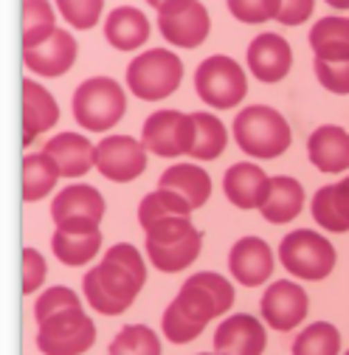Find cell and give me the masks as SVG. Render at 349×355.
<instances>
[{
	"label": "cell",
	"instance_id": "6da1fadb",
	"mask_svg": "<svg viewBox=\"0 0 349 355\" xmlns=\"http://www.w3.org/2000/svg\"><path fill=\"white\" fill-rule=\"evenodd\" d=\"M234 139L237 147L251 158H279L290 150L293 132L287 119L268 107V105H251L237 113L234 119Z\"/></svg>",
	"mask_w": 349,
	"mask_h": 355
},
{
	"label": "cell",
	"instance_id": "7a4b0ae2",
	"mask_svg": "<svg viewBox=\"0 0 349 355\" xmlns=\"http://www.w3.org/2000/svg\"><path fill=\"white\" fill-rule=\"evenodd\" d=\"M71 110H73V119L82 130L107 132L124 119L127 94L110 76H91L73 91Z\"/></svg>",
	"mask_w": 349,
	"mask_h": 355
},
{
	"label": "cell",
	"instance_id": "3957f363",
	"mask_svg": "<svg viewBox=\"0 0 349 355\" xmlns=\"http://www.w3.org/2000/svg\"><path fill=\"white\" fill-rule=\"evenodd\" d=\"M184 62L169 49H150L127 65L129 94L144 102H161L181 87Z\"/></svg>",
	"mask_w": 349,
	"mask_h": 355
},
{
	"label": "cell",
	"instance_id": "277c9868",
	"mask_svg": "<svg viewBox=\"0 0 349 355\" xmlns=\"http://www.w3.org/2000/svg\"><path fill=\"white\" fill-rule=\"evenodd\" d=\"M279 259L282 265L298 279L321 282L335 271V245L310 229H296L279 243Z\"/></svg>",
	"mask_w": 349,
	"mask_h": 355
},
{
	"label": "cell",
	"instance_id": "5b68a950",
	"mask_svg": "<svg viewBox=\"0 0 349 355\" xmlns=\"http://www.w3.org/2000/svg\"><path fill=\"white\" fill-rule=\"evenodd\" d=\"M195 91L214 110H231L248 94V79L237 60L226 54L206 57L195 71Z\"/></svg>",
	"mask_w": 349,
	"mask_h": 355
},
{
	"label": "cell",
	"instance_id": "8992f818",
	"mask_svg": "<svg viewBox=\"0 0 349 355\" xmlns=\"http://www.w3.org/2000/svg\"><path fill=\"white\" fill-rule=\"evenodd\" d=\"M96 341L93 319L76 310H62L37 324V349L42 355H84Z\"/></svg>",
	"mask_w": 349,
	"mask_h": 355
},
{
	"label": "cell",
	"instance_id": "52a82bcc",
	"mask_svg": "<svg viewBox=\"0 0 349 355\" xmlns=\"http://www.w3.org/2000/svg\"><path fill=\"white\" fill-rule=\"evenodd\" d=\"M105 198L91 184H71L51 203V220L60 232L68 234H91L99 232L105 220Z\"/></svg>",
	"mask_w": 349,
	"mask_h": 355
},
{
	"label": "cell",
	"instance_id": "ba28073f",
	"mask_svg": "<svg viewBox=\"0 0 349 355\" xmlns=\"http://www.w3.org/2000/svg\"><path fill=\"white\" fill-rule=\"evenodd\" d=\"M158 26L166 42L178 49H197L206 42L211 20L200 0H166L158 9Z\"/></svg>",
	"mask_w": 349,
	"mask_h": 355
},
{
	"label": "cell",
	"instance_id": "9c48e42d",
	"mask_svg": "<svg viewBox=\"0 0 349 355\" xmlns=\"http://www.w3.org/2000/svg\"><path fill=\"white\" fill-rule=\"evenodd\" d=\"M144 150L158 158L189 155L192 147V116L181 110H155L144 121L141 139Z\"/></svg>",
	"mask_w": 349,
	"mask_h": 355
},
{
	"label": "cell",
	"instance_id": "30bf717a",
	"mask_svg": "<svg viewBox=\"0 0 349 355\" xmlns=\"http://www.w3.org/2000/svg\"><path fill=\"white\" fill-rule=\"evenodd\" d=\"M93 166L113 184H129L144 175L147 150L133 136H105L93 147Z\"/></svg>",
	"mask_w": 349,
	"mask_h": 355
},
{
	"label": "cell",
	"instance_id": "8fae6325",
	"mask_svg": "<svg viewBox=\"0 0 349 355\" xmlns=\"http://www.w3.org/2000/svg\"><path fill=\"white\" fill-rule=\"evenodd\" d=\"M307 310H310L307 291L296 282H285V279L274 282L265 293H262V302H259L262 322L279 333L296 330L304 319H307Z\"/></svg>",
	"mask_w": 349,
	"mask_h": 355
},
{
	"label": "cell",
	"instance_id": "7c38bea8",
	"mask_svg": "<svg viewBox=\"0 0 349 355\" xmlns=\"http://www.w3.org/2000/svg\"><path fill=\"white\" fill-rule=\"evenodd\" d=\"M265 347H268L265 324L251 313H234L217 324L214 333L217 355H262Z\"/></svg>",
	"mask_w": 349,
	"mask_h": 355
},
{
	"label": "cell",
	"instance_id": "4fadbf2b",
	"mask_svg": "<svg viewBox=\"0 0 349 355\" xmlns=\"http://www.w3.org/2000/svg\"><path fill=\"white\" fill-rule=\"evenodd\" d=\"M76 54H79V49H76V40L71 37V31L57 28L51 37L37 42L34 49H23V62L37 76L54 79V76H62L73 68Z\"/></svg>",
	"mask_w": 349,
	"mask_h": 355
},
{
	"label": "cell",
	"instance_id": "5bb4252c",
	"mask_svg": "<svg viewBox=\"0 0 349 355\" xmlns=\"http://www.w3.org/2000/svg\"><path fill=\"white\" fill-rule=\"evenodd\" d=\"M290 65H293V49L285 37L268 31V34H259L251 40L248 68L259 82H265V85L282 82L290 73Z\"/></svg>",
	"mask_w": 349,
	"mask_h": 355
},
{
	"label": "cell",
	"instance_id": "9a60e30c",
	"mask_svg": "<svg viewBox=\"0 0 349 355\" xmlns=\"http://www.w3.org/2000/svg\"><path fill=\"white\" fill-rule=\"evenodd\" d=\"M231 277L245 288H259L274 274V251L262 237H242L229 254Z\"/></svg>",
	"mask_w": 349,
	"mask_h": 355
},
{
	"label": "cell",
	"instance_id": "2e32d148",
	"mask_svg": "<svg viewBox=\"0 0 349 355\" xmlns=\"http://www.w3.org/2000/svg\"><path fill=\"white\" fill-rule=\"evenodd\" d=\"M271 175L253 161H242L226 169L223 175V192L237 209H259L268 198Z\"/></svg>",
	"mask_w": 349,
	"mask_h": 355
},
{
	"label": "cell",
	"instance_id": "e0dca14e",
	"mask_svg": "<svg viewBox=\"0 0 349 355\" xmlns=\"http://www.w3.org/2000/svg\"><path fill=\"white\" fill-rule=\"evenodd\" d=\"M310 164L327 175H341L349 169V132L338 124H321L307 139Z\"/></svg>",
	"mask_w": 349,
	"mask_h": 355
},
{
	"label": "cell",
	"instance_id": "ac0fdd59",
	"mask_svg": "<svg viewBox=\"0 0 349 355\" xmlns=\"http://www.w3.org/2000/svg\"><path fill=\"white\" fill-rule=\"evenodd\" d=\"M93 147L82 132H57L42 153L54 161L60 178H84L93 169Z\"/></svg>",
	"mask_w": 349,
	"mask_h": 355
},
{
	"label": "cell",
	"instance_id": "d6986e66",
	"mask_svg": "<svg viewBox=\"0 0 349 355\" xmlns=\"http://www.w3.org/2000/svg\"><path fill=\"white\" fill-rule=\"evenodd\" d=\"M60 121L57 99L34 79H23V144L28 147L39 132L51 130Z\"/></svg>",
	"mask_w": 349,
	"mask_h": 355
},
{
	"label": "cell",
	"instance_id": "ffe728a7",
	"mask_svg": "<svg viewBox=\"0 0 349 355\" xmlns=\"http://www.w3.org/2000/svg\"><path fill=\"white\" fill-rule=\"evenodd\" d=\"M105 40L116 51H136L150 40V20L136 6H118L105 20Z\"/></svg>",
	"mask_w": 349,
	"mask_h": 355
},
{
	"label": "cell",
	"instance_id": "44dd1931",
	"mask_svg": "<svg viewBox=\"0 0 349 355\" xmlns=\"http://www.w3.org/2000/svg\"><path fill=\"white\" fill-rule=\"evenodd\" d=\"M301 209H304V187L290 175H271L268 198L259 206L262 217H265L271 226H282V223L296 220Z\"/></svg>",
	"mask_w": 349,
	"mask_h": 355
},
{
	"label": "cell",
	"instance_id": "7402d4cb",
	"mask_svg": "<svg viewBox=\"0 0 349 355\" xmlns=\"http://www.w3.org/2000/svg\"><path fill=\"white\" fill-rule=\"evenodd\" d=\"M158 187L169 189L174 195H181L192 206V211L206 206V200L211 198V178L197 164H172L158 178Z\"/></svg>",
	"mask_w": 349,
	"mask_h": 355
},
{
	"label": "cell",
	"instance_id": "603a6c76",
	"mask_svg": "<svg viewBox=\"0 0 349 355\" xmlns=\"http://www.w3.org/2000/svg\"><path fill=\"white\" fill-rule=\"evenodd\" d=\"M147 257L152 262V268H158L161 274H178L184 268L200 257V248H203V234L195 229L189 232L184 240H174V243H147Z\"/></svg>",
	"mask_w": 349,
	"mask_h": 355
},
{
	"label": "cell",
	"instance_id": "cb8c5ba5",
	"mask_svg": "<svg viewBox=\"0 0 349 355\" xmlns=\"http://www.w3.org/2000/svg\"><path fill=\"white\" fill-rule=\"evenodd\" d=\"M310 49L316 60H349V17H324L310 28Z\"/></svg>",
	"mask_w": 349,
	"mask_h": 355
},
{
	"label": "cell",
	"instance_id": "d4e9b609",
	"mask_svg": "<svg viewBox=\"0 0 349 355\" xmlns=\"http://www.w3.org/2000/svg\"><path fill=\"white\" fill-rule=\"evenodd\" d=\"M192 116V147L189 155L195 161L220 158L229 144V130L214 113H189Z\"/></svg>",
	"mask_w": 349,
	"mask_h": 355
},
{
	"label": "cell",
	"instance_id": "484cf974",
	"mask_svg": "<svg viewBox=\"0 0 349 355\" xmlns=\"http://www.w3.org/2000/svg\"><path fill=\"white\" fill-rule=\"evenodd\" d=\"M57 181H60V169L46 153H31L23 158V200L26 203H37L46 195H51Z\"/></svg>",
	"mask_w": 349,
	"mask_h": 355
},
{
	"label": "cell",
	"instance_id": "4316f807",
	"mask_svg": "<svg viewBox=\"0 0 349 355\" xmlns=\"http://www.w3.org/2000/svg\"><path fill=\"white\" fill-rule=\"evenodd\" d=\"M51 248L54 257L68 265V268H82L87 265L102 248V232H91V234H68V232H54L51 237Z\"/></svg>",
	"mask_w": 349,
	"mask_h": 355
},
{
	"label": "cell",
	"instance_id": "83f0119b",
	"mask_svg": "<svg viewBox=\"0 0 349 355\" xmlns=\"http://www.w3.org/2000/svg\"><path fill=\"white\" fill-rule=\"evenodd\" d=\"M293 355H341V333L330 322L307 324L293 341Z\"/></svg>",
	"mask_w": 349,
	"mask_h": 355
},
{
	"label": "cell",
	"instance_id": "f1b7e54d",
	"mask_svg": "<svg viewBox=\"0 0 349 355\" xmlns=\"http://www.w3.org/2000/svg\"><path fill=\"white\" fill-rule=\"evenodd\" d=\"M54 31L57 15L48 0H23V49H34Z\"/></svg>",
	"mask_w": 349,
	"mask_h": 355
},
{
	"label": "cell",
	"instance_id": "f546056e",
	"mask_svg": "<svg viewBox=\"0 0 349 355\" xmlns=\"http://www.w3.org/2000/svg\"><path fill=\"white\" fill-rule=\"evenodd\" d=\"M96 279H99V285L116 299V302H121V304H133L136 302V296H138V291L144 288L133 274H129L127 268H121L118 262H110V259H102L99 265H96Z\"/></svg>",
	"mask_w": 349,
	"mask_h": 355
},
{
	"label": "cell",
	"instance_id": "4dcf8cb0",
	"mask_svg": "<svg viewBox=\"0 0 349 355\" xmlns=\"http://www.w3.org/2000/svg\"><path fill=\"white\" fill-rule=\"evenodd\" d=\"M107 355H161V338L147 324H127L110 341Z\"/></svg>",
	"mask_w": 349,
	"mask_h": 355
},
{
	"label": "cell",
	"instance_id": "1f68e13d",
	"mask_svg": "<svg viewBox=\"0 0 349 355\" xmlns=\"http://www.w3.org/2000/svg\"><path fill=\"white\" fill-rule=\"evenodd\" d=\"M169 214H186V217H192V206L181 195H174V192L158 187L155 192H150L141 200V206H138V223L144 229V226L155 223V220H161V217H169Z\"/></svg>",
	"mask_w": 349,
	"mask_h": 355
},
{
	"label": "cell",
	"instance_id": "d6a6232c",
	"mask_svg": "<svg viewBox=\"0 0 349 355\" xmlns=\"http://www.w3.org/2000/svg\"><path fill=\"white\" fill-rule=\"evenodd\" d=\"M172 302H174V307H178L186 319H192L200 327H206L211 319H217V307H214L211 296L200 285H195L192 279L184 282V288L178 291V296H174Z\"/></svg>",
	"mask_w": 349,
	"mask_h": 355
},
{
	"label": "cell",
	"instance_id": "836d02e7",
	"mask_svg": "<svg viewBox=\"0 0 349 355\" xmlns=\"http://www.w3.org/2000/svg\"><path fill=\"white\" fill-rule=\"evenodd\" d=\"M76 307H82V299L76 296V291H71L65 285H54V288L42 291L37 296V302H34V319L39 324V322H46L48 316H57V313H62V310H76Z\"/></svg>",
	"mask_w": 349,
	"mask_h": 355
},
{
	"label": "cell",
	"instance_id": "e575fe53",
	"mask_svg": "<svg viewBox=\"0 0 349 355\" xmlns=\"http://www.w3.org/2000/svg\"><path fill=\"white\" fill-rule=\"evenodd\" d=\"M60 15L73 26V28H93L102 20L105 12V0H54Z\"/></svg>",
	"mask_w": 349,
	"mask_h": 355
},
{
	"label": "cell",
	"instance_id": "d590c367",
	"mask_svg": "<svg viewBox=\"0 0 349 355\" xmlns=\"http://www.w3.org/2000/svg\"><path fill=\"white\" fill-rule=\"evenodd\" d=\"M161 327H163V336H166L172 344H189V341H195L197 336H203V330H206V327L195 324L192 319H186L181 310L174 307V302L166 304L163 319H161Z\"/></svg>",
	"mask_w": 349,
	"mask_h": 355
},
{
	"label": "cell",
	"instance_id": "8d00e7d4",
	"mask_svg": "<svg viewBox=\"0 0 349 355\" xmlns=\"http://www.w3.org/2000/svg\"><path fill=\"white\" fill-rule=\"evenodd\" d=\"M189 232H195V226H192V217L186 214H169L144 226L147 243H174V240H184Z\"/></svg>",
	"mask_w": 349,
	"mask_h": 355
},
{
	"label": "cell",
	"instance_id": "74e56055",
	"mask_svg": "<svg viewBox=\"0 0 349 355\" xmlns=\"http://www.w3.org/2000/svg\"><path fill=\"white\" fill-rule=\"evenodd\" d=\"M195 285H200L208 296H211V302H214V307H217V316H223V313H229V310L234 307V288H231V282L226 279V277H220V274H214V271H200V274H195V277H189Z\"/></svg>",
	"mask_w": 349,
	"mask_h": 355
},
{
	"label": "cell",
	"instance_id": "f35d334b",
	"mask_svg": "<svg viewBox=\"0 0 349 355\" xmlns=\"http://www.w3.org/2000/svg\"><path fill=\"white\" fill-rule=\"evenodd\" d=\"M82 291H84V299H87V304H91L96 313H102V316H121L124 310H127V304H121V302H116L102 285H99V279H96V271L91 268L84 274V279H82Z\"/></svg>",
	"mask_w": 349,
	"mask_h": 355
},
{
	"label": "cell",
	"instance_id": "ab89813d",
	"mask_svg": "<svg viewBox=\"0 0 349 355\" xmlns=\"http://www.w3.org/2000/svg\"><path fill=\"white\" fill-rule=\"evenodd\" d=\"M229 12L240 23H268L276 20L279 0H229Z\"/></svg>",
	"mask_w": 349,
	"mask_h": 355
},
{
	"label": "cell",
	"instance_id": "60d3db41",
	"mask_svg": "<svg viewBox=\"0 0 349 355\" xmlns=\"http://www.w3.org/2000/svg\"><path fill=\"white\" fill-rule=\"evenodd\" d=\"M313 68H316V79L330 94H338V96L349 94V60H343V62L313 60Z\"/></svg>",
	"mask_w": 349,
	"mask_h": 355
},
{
	"label": "cell",
	"instance_id": "b9f144b4",
	"mask_svg": "<svg viewBox=\"0 0 349 355\" xmlns=\"http://www.w3.org/2000/svg\"><path fill=\"white\" fill-rule=\"evenodd\" d=\"M310 211H313V220H316V223H319L324 232H332V234L349 232V226L338 217V211H335V206H332V200H330V187H321V189L313 195Z\"/></svg>",
	"mask_w": 349,
	"mask_h": 355
},
{
	"label": "cell",
	"instance_id": "7bdbcfd3",
	"mask_svg": "<svg viewBox=\"0 0 349 355\" xmlns=\"http://www.w3.org/2000/svg\"><path fill=\"white\" fill-rule=\"evenodd\" d=\"M105 259L118 262L121 268H127V271L133 274L141 285L147 282V262H144V257H141V251H138L136 245H129V243H116V245H110V248H107Z\"/></svg>",
	"mask_w": 349,
	"mask_h": 355
},
{
	"label": "cell",
	"instance_id": "ee69618b",
	"mask_svg": "<svg viewBox=\"0 0 349 355\" xmlns=\"http://www.w3.org/2000/svg\"><path fill=\"white\" fill-rule=\"evenodd\" d=\"M46 274H48V265H46V257H42L37 248L26 245L23 248V293H34L42 288L46 282Z\"/></svg>",
	"mask_w": 349,
	"mask_h": 355
},
{
	"label": "cell",
	"instance_id": "f6af8a7d",
	"mask_svg": "<svg viewBox=\"0 0 349 355\" xmlns=\"http://www.w3.org/2000/svg\"><path fill=\"white\" fill-rule=\"evenodd\" d=\"M313 6H316V0H279L276 20L282 26H301L313 15Z\"/></svg>",
	"mask_w": 349,
	"mask_h": 355
},
{
	"label": "cell",
	"instance_id": "bcb514c9",
	"mask_svg": "<svg viewBox=\"0 0 349 355\" xmlns=\"http://www.w3.org/2000/svg\"><path fill=\"white\" fill-rule=\"evenodd\" d=\"M330 200L338 211V217L349 226V184L346 181H338V184H330Z\"/></svg>",
	"mask_w": 349,
	"mask_h": 355
},
{
	"label": "cell",
	"instance_id": "7dc6e473",
	"mask_svg": "<svg viewBox=\"0 0 349 355\" xmlns=\"http://www.w3.org/2000/svg\"><path fill=\"white\" fill-rule=\"evenodd\" d=\"M327 3H330L332 9H341V12H346V9H349V0H327Z\"/></svg>",
	"mask_w": 349,
	"mask_h": 355
},
{
	"label": "cell",
	"instance_id": "c3c4849f",
	"mask_svg": "<svg viewBox=\"0 0 349 355\" xmlns=\"http://www.w3.org/2000/svg\"><path fill=\"white\" fill-rule=\"evenodd\" d=\"M147 3H150V6H152V9H161V6H163V3H166V0H147Z\"/></svg>",
	"mask_w": 349,
	"mask_h": 355
},
{
	"label": "cell",
	"instance_id": "681fc988",
	"mask_svg": "<svg viewBox=\"0 0 349 355\" xmlns=\"http://www.w3.org/2000/svg\"><path fill=\"white\" fill-rule=\"evenodd\" d=\"M197 355H217V352H197Z\"/></svg>",
	"mask_w": 349,
	"mask_h": 355
},
{
	"label": "cell",
	"instance_id": "f907efd6",
	"mask_svg": "<svg viewBox=\"0 0 349 355\" xmlns=\"http://www.w3.org/2000/svg\"><path fill=\"white\" fill-rule=\"evenodd\" d=\"M343 181H346V184H349V178H343Z\"/></svg>",
	"mask_w": 349,
	"mask_h": 355
},
{
	"label": "cell",
	"instance_id": "816d5d0a",
	"mask_svg": "<svg viewBox=\"0 0 349 355\" xmlns=\"http://www.w3.org/2000/svg\"><path fill=\"white\" fill-rule=\"evenodd\" d=\"M343 355H349V349H346V352H343Z\"/></svg>",
	"mask_w": 349,
	"mask_h": 355
}]
</instances>
